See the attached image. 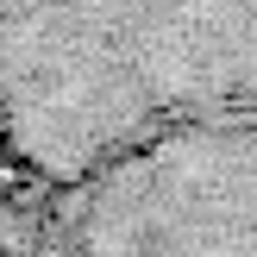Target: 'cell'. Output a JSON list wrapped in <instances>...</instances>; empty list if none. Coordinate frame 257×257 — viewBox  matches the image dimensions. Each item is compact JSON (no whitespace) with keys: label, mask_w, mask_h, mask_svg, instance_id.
<instances>
[{"label":"cell","mask_w":257,"mask_h":257,"mask_svg":"<svg viewBox=\"0 0 257 257\" xmlns=\"http://www.w3.org/2000/svg\"><path fill=\"white\" fill-rule=\"evenodd\" d=\"M257 107V0H0V138L44 182Z\"/></svg>","instance_id":"1"},{"label":"cell","mask_w":257,"mask_h":257,"mask_svg":"<svg viewBox=\"0 0 257 257\" xmlns=\"http://www.w3.org/2000/svg\"><path fill=\"white\" fill-rule=\"evenodd\" d=\"M75 188V257H257V107L170 125Z\"/></svg>","instance_id":"2"}]
</instances>
